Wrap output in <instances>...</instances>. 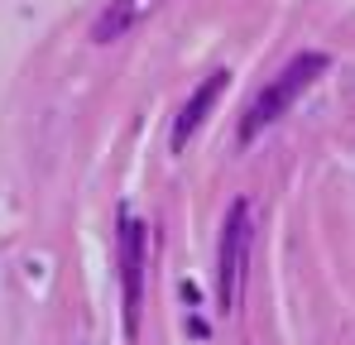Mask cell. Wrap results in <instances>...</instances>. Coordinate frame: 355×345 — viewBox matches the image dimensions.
I'll list each match as a JSON object with an SVG mask.
<instances>
[{
	"instance_id": "cell-1",
	"label": "cell",
	"mask_w": 355,
	"mask_h": 345,
	"mask_svg": "<svg viewBox=\"0 0 355 345\" xmlns=\"http://www.w3.org/2000/svg\"><path fill=\"white\" fill-rule=\"evenodd\" d=\"M322 67H327V57H322V53H302V57H293V62H288V67H284V72H279V77H274L264 91H259V96H254V106H250L245 125H240V139L250 144V139H254L264 125H274V120H279V115L288 111L297 96H302V91L317 82V72H322Z\"/></svg>"
},
{
	"instance_id": "cell-2",
	"label": "cell",
	"mask_w": 355,
	"mask_h": 345,
	"mask_svg": "<svg viewBox=\"0 0 355 345\" xmlns=\"http://www.w3.org/2000/svg\"><path fill=\"white\" fill-rule=\"evenodd\" d=\"M245 259H250V202H236L221 235V307L231 312L245 288Z\"/></svg>"
},
{
	"instance_id": "cell-3",
	"label": "cell",
	"mask_w": 355,
	"mask_h": 345,
	"mask_svg": "<svg viewBox=\"0 0 355 345\" xmlns=\"http://www.w3.org/2000/svg\"><path fill=\"white\" fill-rule=\"evenodd\" d=\"M120 269H125V331H139V297H144V226L125 221L120 235Z\"/></svg>"
},
{
	"instance_id": "cell-4",
	"label": "cell",
	"mask_w": 355,
	"mask_h": 345,
	"mask_svg": "<svg viewBox=\"0 0 355 345\" xmlns=\"http://www.w3.org/2000/svg\"><path fill=\"white\" fill-rule=\"evenodd\" d=\"M159 5H164V0H111V5L101 10V19H96V29H92V34H96L101 44L125 39L135 24H144V19H149Z\"/></svg>"
},
{
	"instance_id": "cell-5",
	"label": "cell",
	"mask_w": 355,
	"mask_h": 345,
	"mask_svg": "<svg viewBox=\"0 0 355 345\" xmlns=\"http://www.w3.org/2000/svg\"><path fill=\"white\" fill-rule=\"evenodd\" d=\"M221 87H226V72H216V77H211V82H207V87H202V91H197V96L187 101V106H182V115H178V125H173V149H182V144H187V134H192V130L202 125L207 106H211V101L221 96Z\"/></svg>"
}]
</instances>
